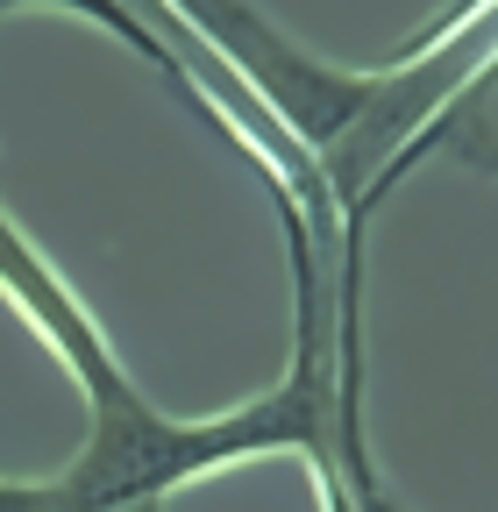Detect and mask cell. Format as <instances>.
<instances>
[{
  "label": "cell",
  "instance_id": "6da1fadb",
  "mask_svg": "<svg viewBox=\"0 0 498 512\" xmlns=\"http://www.w3.org/2000/svg\"><path fill=\"white\" fill-rule=\"evenodd\" d=\"M285 214V235H292V256H299V349H292V377L278 392L249 399L235 413H214V420H171L157 413L136 377L114 363L107 335L93 328V313L79 306V292L43 264V249L0 214V292L15 299V313L57 349L86 392V448L72 456L65 477H43L29 484L36 491V512H129V505H150L178 484H193L221 463H242V456H278V448H306L321 463V484H342V463L349 477H363V441H356V399L342 392V363H335V306H328V285H321V242L292 207Z\"/></svg>",
  "mask_w": 498,
  "mask_h": 512
},
{
  "label": "cell",
  "instance_id": "7a4b0ae2",
  "mask_svg": "<svg viewBox=\"0 0 498 512\" xmlns=\"http://www.w3.org/2000/svg\"><path fill=\"white\" fill-rule=\"evenodd\" d=\"M0 8H29V0H0ZM36 8H79V15H93V22H107L114 36H129V43H136V50H143V57L157 64V72H164V79H171V86H178L185 100H193V107H200V114H207V121L221 128V136H228L221 107H214V100H207V93L193 86V72L178 64V50H171V43H157V29H143V15L129 8V0H36ZM228 143H235V136H228Z\"/></svg>",
  "mask_w": 498,
  "mask_h": 512
},
{
  "label": "cell",
  "instance_id": "3957f363",
  "mask_svg": "<svg viewBox=\"0 0 498 512\" xmlns=\"http://www.w3.org/2000/svg\"><path fill=\"white\" fill-rule=\"evenodd\" d=\"M321 505H328V512H363V505L349 498V484H321ZM129 512H164V498H150V505H129Z\"/></svg>",
  "mask_w": 498,
  "mask_h": 512
}]
</instances>
